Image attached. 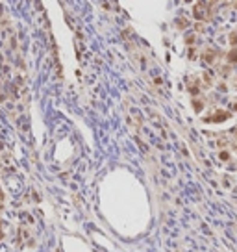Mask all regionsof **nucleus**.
<instances>
[{
  "instance_id": "obj_4",
  "label": "nucleus",
  "mask_w": 237,
  "mask_h": 252,
  "mask_svg": "<svg viewBox=\"0 0 237 252\" xmlns=\"http://www.w3.org/2000/svg\"><path fill=\"white\" fill-rule=\"evenodd\" d=\"M228 158H230V154H228V152H226V150H224V152H220V159H224V161H226Z\"/></svg>"
},
{
  "instance_id": "obj_5",
  "label": "nucleus",
  "mask_w": 237,
  "mask_h": 252,
  "mask_svg": "<svg viewBox=\"0 0 237 252\" xmlns=\"http://www.w3.org/2000/svg\"><path fill=\"white\" fill-rule=\"evenodd\" d=\"M230 39H232V45H235V43H237V34H232Z\"/></svg>"
},
{
  "instance_id": "obj_2",
  "label": "nucleus",
  "mask_w": 237,
  "mask_h": 252,
  "mask_svg": "<svg viewBox=\"0 0 237 252\" xmlns=\"http://www.w3.org/2000/svg\"><path fill=\"white\" fill-rule=\"evenodd\" d=\"M228 117H230V113H226V111H219V115L208 117L206 120H208V123H222V120H226Z\"/></svg>"
},
{
  "instance_id": "obj_3",
  "label": "nucleus",
  "mask_w": 237,
  "mask_h": 252,
  "mask_svg": "<svg viewBox=\"0 0 237 252\" xmlns=\"http://www.w3.org/2000/svg\"><path fill=\"white\" fill-rule=\"evenodd\" d=\"M228 59H230V61H237V52H235V50H232V52L228 54Z\"/></svg>"
},
{
  "instance_id": "obj_1",
  "label": "nucleus",
  "mask_w": 237,
  "mask_h": 252,
  "mask_svg": "<svg viewBox=\"0 0 237 252\" xmlns=\"http://www.w3.org/2000/svg\"><path fill=\"white\" fill-rule=\"evenodd\" d=\"M209 6H211V4H196V8H195V17H196V19H200V20L208 19L206 8H209Z\"/></svg>"
}]
</instances>
